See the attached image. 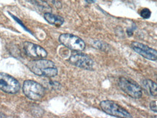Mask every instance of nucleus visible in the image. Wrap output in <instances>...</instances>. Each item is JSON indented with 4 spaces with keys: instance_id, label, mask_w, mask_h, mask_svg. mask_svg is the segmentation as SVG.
Segmentation results:
<instances>
[{
    "instance_id": "9d476101",
    "label": "nucleus",
    "mask_w": 157,
    "mask_h": 118,
    "mask_svg": "<svg viewBox=\"0 0 157 118\" xmlns=\"http://www.w3.org/2000/svg\"><path fill=\"white\" fill-rule=\"evenodd\" d=\"M44 19L48 23L51 25H56V26H60L63 24L64 19L62 17L58 16V15H53V14L50 13H46L44 15Z\"/></svg>"
},
{
    "instance_id": "39448f33",
    "label": "nucleus",
    "mask_w": 157,
    "mask_h": 118,
    "mask_svg": "<svg viewBox=\"0 0 157 118\" xmlns=\"http://www.w3.org/2000/svg\"><path fill=\"white\" fill-rule=\"evenodd\" d=\"M119 86L125 94L133 99H140L142 97L143 92L140 86L132 80L120 77L119 79Z\"/></svg>"
},
{
    "instance_id": "20e7f679",
    "label": "nucleus",
    "mask_w": 157,
    "mask_h": 118,
    "mask_svg": "<svg viewBox=\"0 0 157 118\" xmlns=\"http://www.w3.org/2000/svg\"><path fill=\"white\" fill-rule=\"evenodd\" d=\"M59 41L64 46L75 52H82L85 49L86 45L84 41L79 37L70 33L60 35L59 36Z\"/></svg>"
},
{
    "instance_id": "6e6552de",
    "label": "nucleus",
    "mask_w": 157,
    "mask_h": 118,
    "mask_svg": "<svg viewBox=\"0 0 157 118\" xmlns=\"http://www.w3.org/2000/svg\"><path fill=\"white\" fill-rule=\"evenodd\" d=\"M131 48L135 52L140 54L143 57L147 59V60L152 61L157 60V51L154 49L151 48L147 45L134 41L131 44Z\"/></svg>"
},
{
    "instance_id": "0eeeda50",
    "label": "nucleus",
    "mask_w": 157,
    "mask_h": 118,
    "mask_svg": "<svg viewBox=\"0 0 157 118\" xmlns=\"http://www.w3.org/2000/svg\"><path fill=\"white\" fill-rule=\"evenodd\" d=\"M69 62L77 68L91 70L94 68V61L87 54L81 52H76L71 55Z\"/></svg>"
},
{
    "instance_id": "f257e3e1",
    "label": "nucleus",
    "mask_w": 157,
    "mask_h": 118,
    "mask_svg": "<svg viewBox=\"0 0 157 118\" xmlns=\"http://www.w3.org/2000/svg\"><path fill=\"white\" fill-rule=\"evenodd\" d=\"M29 70L39 76L52 78L58 75V69L53 62L45 59H39L28 64Z\"/></svg>"
},
{
    "instance_id": "2eb2a0df",
    "label": "nucleus",
    "mask_w": 157,
    "mask_h": 118,
    "mask_svg": "<svg viewBox=\"0 0 157 118\" xmlns=\"http://www.w3.org/2000/svg\"><path fill=\"white\" fill-rule=\"evenodd\" d=\"M85 1L87 2V3H90V4H91V3H94V2H95V0H85Z\"/></svg>"
},
{
    "instance_id": "dca6fc26",
    "label": "nucleus",
    "mask_w": 157,
    "mask_h": 118,
    "mask_svg": "<svg viewBox=\"0 0 157 118\" xmlns=\"http://www.w3.org/2000/svg\"><path fill=\"white\" fill-rule=\"evenodd\" d=\"M0 117H6V116H5V115H4L3 114L0 113Z\"/></svg>"
},
{
    "instance_id": "f8f14e48",
    "label": "nucleus",
    "mask_w": 157,
    "mask_h": 118,
    "mask_svg": "<svg viewBox=\"0 0 157 118\" xmlns=\"http://www.w3.org/2000/svg\"><path fill=\"white\" fill-rule=\"evenodd\" d=\"M140 16L144 19H148L149 17L151 15V13L150 9L148 8H144L140 11Z\"/></svg>"
},
{
    "instance_id": "4468645a",
    "label": "nucleus",
    "mask_w": 157,
    "mask_h": 118,
    "mask_svg": "<svg viewBox=\"0 0 157 118\" xmlns=\"http://www.w3.org/2000/svg\"><path fill=\"white\" fill-rule=\"evenodd\" d=\"M10 15H11V16H12V17H13V18H14V19L15 20H16V21H17V23H19V24H20V25H22V26H23V28H24V29H25V31H29L28 30V29H27V28H25V25L23 24V23H22V22H21V20H19L18 18H17V17H15V16H14V15H12V14H10ZM29 32H30V31H29Z\"/></svg>"
},
{
    "instance_id": "1a4fd4ad",
    "label": "nucleus",
    "mask_w": 157,
    "mask_h": 118,
    "mask_svg": "<svg viewBox=\"0 0 157 118\" xmlns=\"http://www.w3.org/2000/svg\"><path fill=\"white\" fill-rule=\"evenodd\" d=\"M23 50L27 56L36 60L44 59L48 56V52L44 48L34 43L25 41L23 43Z\"/></svg>"
},
{
    "instance_id": "f3484780",
    "label": "nucleus",
    "mask_w": 157,
    "mask_h": 118,
    "mask_svg": "<svg viewBox=\"0 0 157 118\" xmlns=\"http://www.w3.org/2000/svg\"><path fill=\"white\" fill-rule=\"evenodd\" d=\"M156 80H157V78H156Z\"/></svg>"
},
{
    "instance_id": "f03ea898",
    "label": "nucleus",
    "mask_w": 157,
    "mask_h": 118,
    "mask_svg": "<svg viewBox=\"0 0 157 118\" xmlns=\"http://www.w3.org/2000/svg\"><path fill=\"white\" fill-rule=\"evenodd\" d=\"M23 91L26 97L34 101L42 99L45 95L44 86L32 80H25L23 85Z\"/></svg>"
},
{
    "instance_id": "7ed1b4c3",
    "label": "nucleus",
    "mask_w": 157,
    "mask_h": 118,
    "mask_svg": "<svg viewBox=\"0 0 157 118\" xmlns=\"http://www.w3.org/2000/svg\"><path fill=\"white\" fill-rule=\"evenodd\" d=\"M101 109L104 112L113 117L121 118H131L132 115L126 109L121 107L116 102L111 100H104L100 104Z\"/></svg>"
},
{
    "instance_id": "9b49d317",
    "label": "nucleus",
    "mask_w": 157,
    "mask_h": 118,
    "mask_svg": "<svg viewBox=\"0 0 157 118\" xmlns=\"http://www.w3.org/2000/svg\"><path fill=\"white\" fill-rule=\"evenodd\" d=\"M143 86L145 90L152 96H157V83L151 80L146 79L143 81Z\"/></svg>"
},
{
    "instance_id": "ddd939ff",
    "label": "nucleus",
    "mask_w": 157,
    "mask_h": 118,
    "mask_svg": "<svg viewBox=\"0 0 157 118\" xmlns=\"http://www.w3.org/2000/svg\"><path fill=\"white\" fill-rule=\"evenodd\" d=\"M150 108L152 111L155 112H157V100L151 102Z\"/></svg>"
},
{
    "instance_id": "423d86ee",
    "label": "nucleus",
    "mask_w": 157,
    "mask_h": 118,
    "mask_svg": "<svg viewBox=\"0 0 157 118\" xmlns=\"http://www.w3.org/2000/svg\"><path fill=\"white\" fill-rule=\"evenodd\" d=\"M0 89L7 94H14L21 89L19 82L7 73H0Z\"/></svg>"
}]
</instances>
